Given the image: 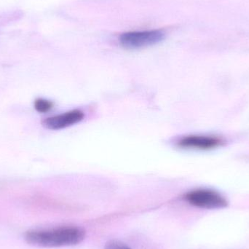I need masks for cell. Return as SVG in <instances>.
Masks as SVG:
<instances>
[{
  "label": "cell",
  "mask_w": 249,
  "mask_h": 249,
  "mask_svg": "<svg viewBox=\"0 0 249 249\" xmlns=\"http://www.w3.org/2000/svg\"><path fill=\"white\" fill-rule=\"evenodd\" d=\"M86 236L85 229L77 226H64L50 229L32 230L25 233L26 242L42 248L74 247L81 244Z\"/></svg>",
  "instance_id": "cell-1"
},
{
  "label": "cell",
  "mask_w": 249,
  "mask_h": 249,
  "mask_svg": "<svg viewBox=\"0 0 249 249\" xmlns=\"http://www.w3.org/2000/svg\"><path fill=\"white\" fill-rule=\"evenodd\" d=\"M186 201L196 208L203 209H220L228 206V200L214 190L199 189L187 193Z\"/></svg>",
  "instance_id": "cell-2"
},
{
  "label": "cell",
  "mask_w": 249,
  "mask_h": 249,
  "mask_svg": "<svg viewBox=\"0 0 249 249\" xmlns=\"http://www.w3.org/2000/svg\"><path fill=\"white\" fill-rule=\"evenodd\" d=\"M163 38L164 34L161 31H143L124 34L120 38V42L127 49H139L155 45Z\"/></svg>",
  "instance_id": "cell-3"
},
{
  "label": "cell",
  "mask_w": 249,
  "mask_h": 249,
  "mask_svg": "<svg viewBox=\"0 0 249 249\" xmlns=\"http://www.w3.org/2000/svg\"><path fill=\"white\" fill-rule=\"evenodd\" d=\"M84 118V114L82 111L75 109L70 111L61 115H55L47 118L42 121V125L50 130H61L79 124Z\"/></svg>",
  "instance_id": "cell-4"
},
{
  "label": "cell",
  "mask_w": 249,
  "mask_h": 249,
  "mask_svg": "<svg viewBox=\"0 0 249 249\" xmlns=\"http://www.w3.org/2000/svg\"><path fill=\"white\" fill-rule=\"evenodd\" d=\"M221 143L217 138L206 136H188L180 139L178 145L185 149H209Z\"/></svg>",
  "instance_id": "cell-5"
},
{
  "label": "cell",
  "mask_w": 249,
  "mask_h": 249,
  "mask_svg": "<svg viewBox=\"0 0 249 249\" xmlns=\"http://www.w3.org/2000/svg\"><path fill=\"white\" fill-rule=\"evenodd\" d=\"M52 102L43 99H36L35 102V108L38 112L46 113L53 108Z\"/></svg>",
  "instance_id": "cell-6"
},
{
  "label": "cell",
  "mask_w": 249,
  "mask_h": 249,
  "mask_svg": "<svg viewBox=\"0 0 249 249\" xmlns=\"http://www.w3.org/2000/svg\"><path fill=\"white\" fill-rule=\"evenodd\" d=\"M105 249H132L123 241L111 240L105 245Z\"/></svg>",
  "instance_id": "cell-7"
}]
</instances>
